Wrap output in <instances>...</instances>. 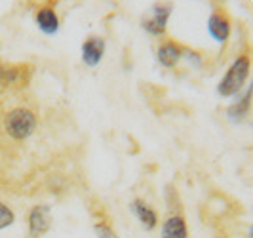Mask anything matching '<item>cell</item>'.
Here are the masks:
<instances>
[{
	"mask_svg": "<svg viewBox=\"0 0 253 238\" xmlns=\"http://www.w3.org/2000/svg\"><path fill=\"white\" fill-rule=\"evenodd\" d=\"M160 238H189L187 219L181 213H169L162 223Z\"/></svg>",
	"mask_w": 253,
	"mask_h": 238,
	"instance_id": "obj_12",
	"label": "cell"
},
{
	"mask_svg": "<svg viewBox=\"0 0 253 238\" xmlns=\"http://www.w3.org/2000/svg\"><path fill=\"white\" fill-rule=\"evenodd\" d=\"M185 46H181L175 40L166 38L158 44L156 48V61L160 63L164 69H175L179 63L185 59Z\"/></svg>",
	"mask_w": 253,
	"mask_h": 238,
	"instance_id": "obj_7",
	"label": "cell"
},
{
	"mask_svg": "<svg viewBox=\"0 0 253 238\" xmlns=\"http://www.w3.org/2000/svg\"><path fill=\"white\" fill-rule=\"evenodd\" d=\"M35 23H37V27L44 35L51 37V35H55L59 31L61 19L57 15V10L51 4H42V6H38L37 12H35Z\"/></svg>",
	"mask_w": 253,
	"mask_h": 238,
	"instance_id": "obj_8",
	"label": "cell"
},
{
	"mask_svg": "<svg viewBox=\"0 0 253 238\" xmlns=\"http://www.w3.org/2000/svg\"><path fill=\"white\" fill-rule=\"evenodd\" d=\"M173 4L171 2H154L147 15H143L141 27L145 33H149L154 38H164L168 33V21L171 17Z\"/></svg>",
	"mask_w": 253,
	"mask_h": 238,
	"instance_id": "obj_3",
	"label": "cell"
},
{
	"mask_svg": "<svg viewBox=\"0 0 253 238\" xmlns=\"http://www.w3.org/2000/svg\"><path fill=\"white\" fill-rule=\"evenodd\" d=\"M105 50H107V42L103 37L91 35L82 42V61L88 67H97L105 57Z\"/></svg>",
	"mask_w": 253,
	"mask_h": 238,
	"instance_id": "obj_9",
	"label": "cell"
},
{
	"mask_svg": "<svg viewBox=\"0 0 253 238\" xmlns=\"http://www.w3.org/2000/svg\"><path fill=\"white\" fill-rule=\"evenodd\" d=\"M31 75H33L31 65L0 61V90L23 88L29 84Z\"/></svg>",
	"mask_w": 253,
	"mask_h": 238,
	"instance_id": "obj_4",
	"label": "cell"
},
{
	"mask_svg": "<svg viewBox=\"0 0 253 238\" xmlns=\"http://www.w3.org/2000/svg\"><path fill=\"white\" fill-rule=\"evenodd\" d=\"M37 114L27 107H15L4 116V132L15 141H25L31 138L37 130Z\"/></svg>",
	"mask_w": 253,
	"mask_h": 238,
	"instance_id": "obj_2",
	"label": "cell"
},
{
	"mask_svg": "<svg viewBox=\"0 0 253 238\" xmlns=\"http://www.w3.org/2000/svg\"><path fill=\"white\" fill-rule=\"evenodd\" d=\"M13 223H15V213H13V210L8 204L0 202V231L12 227Z\"/></svg>",
	"mask_w": 253,
	"mask_h": 238,
	"instance_id": "obj_13",
	"label": "cell"
},
{
	"mask_svg": "<svg viewBox=\"0 0 253 238\" xmlns=\"http://www.w3.org/2000/svg\"><path fill=\"white\" fill-rule=\"evenodd\" d=\"M248 238H253V225H250V229H248Z\"/></svg>",
	"mask_w": 253,
	"mask_h": 238,
	"instance_id": "obj_15",
	"label": "cell"
},
{
	"mask_svg": "<svg viewBox=\"0 0 253 238\" xmlns=\"http://www.w3.org/2000/svg\"><path fill=\"white\" fill-rule=\"evenodd\" d=\"M208 33L219 46H227L230 33H232V21L223 8H213L208 17Z\"/></svg>",
	"mask_w": 253,
	"mask_h": 238,
	"instance_id": "obj_5",
	"label": "cell"
},
{
	"mask_svg": "<svg viewBox=\"0 0 253 238\" xmlns=\"http://www.w3.org/2000/svg\"><path fill=\"white\" fill-rule=\"evenodd\" d=\"M93 233H95V238H118L116 231L105 221H97L93 225Z\"/></svg>",
	"mask_w": 253,
	"mask_h": 238,
	"instance_id": "obj_14",
	"label": "cell"
},
{
	"mask_svg": "<svg viewBox=\"0 0 253 238\" xmlns=\"http://www.w3.org/2000/svg\"><path fill=\"white\" fill-rule=\"evenodd\" d=\"M51 229V210L46 204H37L27 213L29 238H42Z\"/></svg>",
	"mask_w": 253,
	"mask_h": 238,
	"instance_id": "obj_6",
	"label": "cell"
},
{
	"mask_svg": "<svg viewBox=\"0 0 253 238\" xmlns=\"http://www.w3.org/2000/svg\"><path fill=\"white\" fill-rule=\"evenodd\" d=\"M252 105H253V82L248 86L246 92H242V95H238V99L228 105L227 116L232 122H242V120H246L250 116Z\"/></svg>",
	"mask_w": 253,
	"mask_h": 238,
	"instance_id": "obj_11",
	"label": "cell"
},
{
	"mask_svg": "<svg viewBox=\"0 0 253 238\" xmlns=\"http://www.w3.org/2000/svg\"><path fill=\"white\" fill-rule=\"evenodd\" d=\"M129 210L135 215V219L139 221V225L145 229V231H154L158 227V213L152 208L151 204L143 198H133L131 204H129Z\"/></svg>",
	"mask_w": 253,
	"mask_h": 238,
	"instance_id": "obj_10",
	"label": "cell"
},
{
	"mask_svg": "<svg viewBox=\"0 0 253 238\" xmlns=\"http://www.w3.org/2000/svg\"><path fill=\"white\" fill-rule=\"evenodd\" d=\"M250 73H252V57L248 53H242L228 65L223 78L217 84V94L221 97H227V99L240 95V92L244 90L248 78H250Z\"/></svg>",
	"mask_w": 253,
	"mask_h": 238,
	"instance_id": "obj_1",
	"label": "cell"
}]
</instances>
